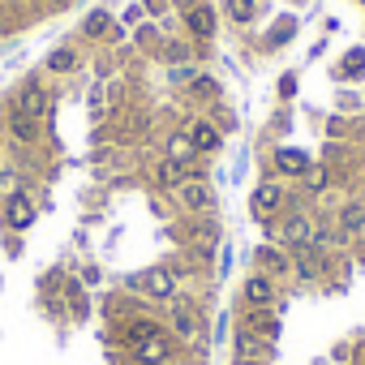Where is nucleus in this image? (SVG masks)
<instances>
[{"label": "nucleus", "mask_w": 365, "mask_h": 365, "mask_svg": "<svg viewBox=\"0 0 365 365\" xmlns=\"http://www.w3.org/2000/svg\"><path fill=\"white\" fill-rule=\"evenodd\" d=\"M35 215H39V207H35V198L26 190H14V194H5V202H0V220H5L9 232L35 228Z\"/></svg>", "instance_id": "obj_8"}, {"label": "nucleus", "mask_w": 365, "mask_h": 365, "mask_svg": "<svg viewBox=\"0 0 365 365\" xmlns=\"http://www.w3.org/2000/svg\"><path fill=\"white\" fill-rule=\"evenodd\" d=\"M292 202H297V198L288 194V185H284L279 176H271V180H258V185H254V194H250V215H254L258 224H275Z\"/></svg>", "instance_id": "obj_4"}, {"label": "nucleus", "mask_w": 365, "mask_h": 365, "mask_svg": "<svg viewBox=\"0 0 365 365\" xmlns=\"http://www.w3.org/2000/svg\"><path fill=\"white\" fill-rule=\"evenodd\" d=\"M254 271L271 275L275 284H288L292 279V250H284L279 241H262L254 250Z\"/></svg>", "instance_id": "obj_7"}, {"label": "nucleus", "mask_w": 365, "mask_h": 365, "mask_svg": "<svg viewBox=\"0 0 365 365\" xmlns=\"http://www.w3.org/2000/svg\"><path fill=\"white\" fill-rule=\"evenodd\" d=\"M232 356H237V361H271V356H275V344H262L258 335H250V331H241V327H237Z\"/></svg>", "instance_id": "obj_19"}, {"label": "nucleus", "mask_w": 365, "mask_h": 365, "mask_svg": "<svg viewBox=\"0 0 365 365\" xmlns=\"http://www.w3.org/2000/svg\"><path fill=\"white\" fill-rule=\"evenodd\" d=\"M267 228V241H279L284 250H309V241H314V228H318V211L314 207H305V202H292L275 224H262Z\"/></svg>", "instance_id": "obj_2"}, {"label": "nucleus", "mask_w": 365, "mask_h": 365, "mask_svg": "<svg viewBox=\"0 0 365 365\" xmlns=\"http://www.w3.org/2000/svg\"><path fill=\"white\" fill-rule=\"evenodd\" d=\"M180 18H185L190 39H198V43H211V39H215V31H220V9L211 5V0H194V5L180 14Z\"/></svg>", "instance_id": "obj_10"}, {"label": "nucleus", "mask_w": 365, "mask_h": 365, "mask_svg": "<svg viewBox=\"0 0 365 365\" xmlns=\"http://www.w3.org/2000/svg\"><path fill=\"white\" fill-rule=\"evenodd\" d=\"M339 73H344V78H361V73H365V48H352V52L344 56Z\"/></svg>", "instance_id": "obj_25"}, {"label": "nucleus", "mask_w": 365, "mask_h": 365, "mask_svg": "<svg viewBox=\"0 0 365 365\" xmlns=\"http://www.w3.org/2000/svg\"><path fill=\"white\" fill-rule=\"evenodd\" d=\"M69 5H73V0H43V9H48V14H65Z\"/></svg>", "instance_id": "obj_28"}, {"label": "nucleus", "mask_w": 365, "mask_h": 365, "mask_svg": "<svg viewBox=\"0 0 365 365\" xmlns=\"http://www.w3.org/2000/svg\"><path fill=\"white\" fill-rule=\"evenodd\" d=\"M237 327L250 331V335H258L262 344H275L279 339V314L275 309H241V322Z\"/></svg>", "instance_id": "obj_16"}, {"label": "nucleus", "mask_w": 365, "mask_h": 365, "mask_svg": "<svg viewBox=\"0 0 365 365\" xmlns=\"http://www.w3.org/2000/svg\"><path fill=\"white\" fill-rule=\"evenodd\" d=\"M176 352H180V344L168 331H159V335H150V339H142V344L129 348V365L133 361H176Z\"/></svg>", "instance_id": "obj_15"}, {"label": "nucleus", "mask_w": 365, "mask_h": 365, "mask_svg": "<svg viewBox=\"0 0 365 365\" xmlns=\"http://www.w3.org/2000/svg\"><path fill=\"white\" fill-rule=\"evenodd\" d=\"M163 327H168V335L180 344V348H190V352H202V344H207V314H202V305L194 301V297H172L168 305H163Z\"/></svg>", "instance_id": "obj_1"}, {"label": "nucleus", "mask_w": 365, "mask_h": 365, "mask_svg": "<svg viewBox=\"0 0 365 365\" xmlns=\"http://www.w3.org/2000/svg\"><path fill=\"white\" fill-rule=\"evenodd\" d=\"M138 39H142V48H155V39H159V31H155V26H142V31H138Z\"/></svg>", "instance_id": "obj_27"}, {"label": "nucleus", "mask_w": 365, "mask_h": 365, "mask_svg": "<svg viewBox=\"0 0 365 365\" xmlns=\"http://www.w3.org/2000/svg\"><path fill=\"white\" fill-rule=\"evenodd\" d=\"M133 365H176V361H133Z\"/></svg>", "instance_id": "obj_29"}, {"label": "nucleus", "mask_w": 365, "mask_h": 365, "mask_svg": "<svg viewBox=\"0 0 365 365\" xmlns=\"http://www.w3.org/2000/svg\"><path fill=\"white\" fill-rule=\"evenodd\" d=\"M190 142H194V155L198 159H211V155L224 150V129L211 116H194L190 120Z\"/></svg>", "instance_id": "obj_12"}, {"label": "nucleus", "mask_w": 365, "mask_h": 365, "mask_svg": "<svg viewBox=\"0 0 365 365\" xmlns=\"http://www.w3.org/2000/svg\"><path fill=\"white\" fill-rule=\"evenodd\" d=\"M331 185H335V172H331L327 163H309V172L301 176V190H305L309 202H314V198H327Z\"/></svg>", "instance_id": "obj_20"}, {"label": "nucleus", "mask_w": 365, "mask_h": 365, "mask_svg": "<svg viewBox=\"0 0 365 365\" xmlns=\"http://www.w3.org/2000/svg\"><path fill=\"white\" fill-rule=\"evenodd\" d=\"M190 176H207V172L198 168V159H190V163H176V159H159V163H155V172H150L155 190H163V194H172L176 185H185Z\"/></svg>", "instance_id": "obj_11"}, {"label": "nucleus", "mask_w": 365, "mask_h": 365, "mask_svg": "<svg viewBox=\"0 0 365 365\" xmlns=\"http://www.w3.org/2000/svg\"><path fill=\"white\" fill-rule=\"evenodd\" d=\"M43 69H48L52 78H69V73H78V69H82V48H78V43H56V48L48 52Z\"/></svg>", "instance_id": "obj_18"}, {"label": "nucleus", "mask_w": 365, "mask_h": 365, "mask_svg": "<svg viewBox=\"0 0 365 365\" xmlns=\"http://www.w3.org/2000/svg\"><path fill=\"white\" fill-rule=\"evenodd\" d=\"M361 190H365V168H361Z\"/></svg>", "instance_id": "obj_31"}, {"label": "nucleus", "mask_w": 365, "mask_h": 365, "mask_svg": "<svg viewBox=\"0 0 365 365\" xmlns=\"http://www.w3.org/2000/svg\"><path fill=\"white\" fill-rule=\"evenodd\" d=\"M279 288L284 284H275L271 275H262V271H250L245 279H241V309H279Z\"/></svg>", "instance_id": "obj_6"}, {"label": "nucleus", "mask_w": 365, "mask_h": 365, "mask_svg": "<svg viewBox=\"0 0 365 365\" xmlns=\"http://www.w3.org/2000/svg\"><path fill=\"white\" fill-rule=\"evenodd\" d=\"M5 133H9L18 146H35V142L43 138V120H35V116L9 108V112H5Z\"/></svg>", "instance_id": "obj_17"}, {"label": "nucleus", "mask_w": 365, "mask_h": 365, "mask_svg": "<svg viewBox=\"0 0 365 365\" xmlns=\"http://www.w3.org/2000/svg\"><path fill=\"white\" fill-rule=\"evenodd\" d=\"M9 108H18V112H26V116L43 120V116L52 112V95H48V86H43L39 78H31V82H22V91L14 95V103H9Z\"/></svg>", "instance_id": "obj_13"}, {"label": "nucleus", "mask_w": 365, "mask_h": 365, "mask_svg": "<svg viewBox=\"0 0 365 365\" xmlns=\"http://www.w3.org/2000/svg\"><path fill=\"white\" fill-rule=\"evenodd\" d=\"M224 18L232 26H250L258 18V0H224Z\"/></svg>", "instance_id": "obj_23"}, {"label": "nucleus", "mask_w": 365, "mask_h": 365, "mask_svg": "<svg viewBox=\"0 0 365 365\" xmlns=\"http://www.w3.org/2000/svg\"><path fill=\"white\" fill-rule=\"evenodd\" d=\"M309 155L305 150H297V146H275L271 150V168H275V176L279 180H301L305 172H309Z\"/></svg>", "instance_id": "obj_14"}, {"label": "nucleus", "mask_w": 365, "mask_h": 365, "mask_svg": "<svg viewBox=\"0 0 365 365\" xmlns=\"http://www.w3.org/2000/svg\"><path fill=\"white\" fill-rule=\"evenodd\" d=\"M194 73H198L194 65H176V69H168V82H172V86H180V91H185V86L194 82Z\"/></svg>", "instance_id": "obj_26"}, {"label": "nucleus", "mask_w": 365, "mask_h": 365, "mask_svg": "<svg viewBox=\"0 0 365 365\" xmlns=\"http://www.w3.org/2000/svg\"><path fill=\"white\" fill-rule=\"evenodd\" d=\"M125 288L138 292V297H146L150 305H168L172 297H180V275H176L172 267H146V271L129 275Z\"/></svg>", "instance_id": "obj_3"}, {"label": "nucleus", "mask_w": 365, "mask_h": 365, "mask_svg": "<svg viewBox=\"0 0 365 365\" xmlns=\"http://www.w3.org/2000/svg\"><path fill=\"white\" fill-rule=\"evenodd\" d=\"M232 365H267V361H232Z\"/></svg>", "instance_id": "obj_30"}, {"label": "nucleus", "mask_w": 365, "mask_h": 365, "mask_svg": "<svg viewBox=\"0 0 365 365\" xmlns=\"http://www.w3.org/2000/svg\"><path fill=\"white\" fill-rule=\"evenodd\" d=\"M331 224L339 228V237L352 245L361 232H365V194H352V198H344L335 211H331Z\"/></svg>", "instance_id": "obj_9"}, {"label": "nucleus", "mask_w": 365, "mask_h": 365, "mask_svg": "<svg viewBox=\"0 0 365 365\" xmlns=\"http://www.w3.org/2000/svg\"><path fill=\"white\" fill-rule=\"evenodd\" d=\"M356 5H361V9H365V0H356Z\"/></svg>", "instance_id": "obj_32"}, {"label": "nucleus", "mask_w": 365, "mask_h": 365, "mask_svg": "<svg viewBox=\"0 0 365 365\" xmlns=\"http://www.w3.org/2000/svg\"><path fill=\"white\" fill-rule=\"evenodd\" d=\"M185 91H190L194 99H202V103H207V99H211V103H220V95H224V91H220V82H215L211 73H202V69L194 73V82H190Z\"/></svg>", "instance_id": "obj_24"}, {"label": "nucleus", "mask_w": 365, "mask_h": 365, "mask_svg": "<svg viewBox=\"0 0 365 365\" xmlns=\"http://www.w3.org/2000/svg\"><path fill=\"white\" fill-rule=\"evenodd\" d=\"M172 202L180 207V215L202 220V215L215 207V190H211V180H207V176H190L185 185H176V190H172Z\"/></svg>", "instance_id": "obj_5"}, {"label": "nucleus", "mask_w": 365, "mask_h": 365, "mask_svg": "<svg viewBox=\"0 0 365 365\" xmlns=\"http://www.w3.org/2000/svg\"><path fill=\"white\" fill-rule=\"evenodd\" d=\"M108 31H116V26H112V14H108V9H91V14L82 18V39H91V43H95V39H103Z\"/></svg>", "instance_id": "obj_22"}, {"label": "nucleus", "mask_w": 365, "mask_h": 365, "mask_svg": "<svg viewBox=\"0 0 365 365\" xmlns=\"http://www.w3.org/2000/svg\"><path fill=\"white\" fill-rule=\"evenodd\" d=\"M163 159H176V163L198 159V155H194V142H190V129H172V133L163 138Z\"/></svg>", "instance_id": "obj_21"}]
</instances>
